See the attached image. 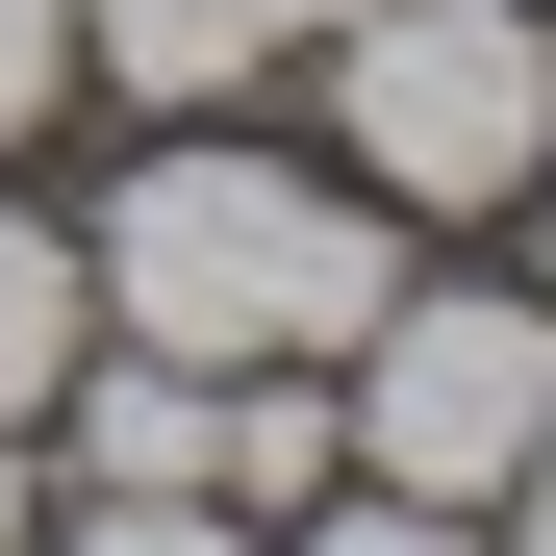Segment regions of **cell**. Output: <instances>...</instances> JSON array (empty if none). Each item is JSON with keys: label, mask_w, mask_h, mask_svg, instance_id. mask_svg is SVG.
Masks as SVG:
<instances>
[{"label": "cell", "mask_w": 556, "mask_h": 556, "mask_svg": "<svg viewBox=\"0 0 556 556\" xmlns=\"http://www.w3.org/2000/svg\"><path fill=\"white\" fill-rule=\"evenodd\" d=\"M76 278H102L127 354L253 380V354H354V329H380L405 304V228H380V177H304V152L177 127V152H127V203L76 228Z\"/></svg>", "instance_id": "1"}, {"label": "cell", "mask_w": 556, "mask_h": 556, "mask_svg": "<svg viewBox=\"0 0 556 556\" xmlns=\"http://www.w3.org/2000/svg\"><path fill=\"white\" fill-rule=\"evenodd\" d=\"M26 556H253V506H203V481H76Z\"/></svg>", "instance_id": "6"}, {"label": "cell", "mask_w": 556, "mask_h": 556, "mask_svg": "<svg viewBox=\"0 0 556 556\" xmlns=\"http://www.w3.org/2000/svg\"><path fill=\"white\" fill-rule=\"evenodd\" d=\"M278 556H481V506H405V481H329V506H278Z\"/></svg>", "instance_id": "7"}, {"label": "cell", "mask_w": 556, "mask_h": 556, "mask_svg": "<svg viewBox=\"0 0 556 556\" xmlns=\"http://www.w3.org/2000/svg\"><path fill=\"white\" fill-rule=\"evenodd\" d=\"M51 102H76V0H0V152H26Z\"/></svg>", "instance_id": "8"}, {"label": "cell", "mask_w": 556, "mask_h": 556, "mask_svg": "<svg viewBox=\"0 0 556 556\" xmlns=\"http://www.w3.org/2000/svg\"><path fill=\"white\" fill-rule=\"evenodd\" d=\"M329 127L380 203H531L556 177V0H380L329 26Z\"/></svg>", "instance_id": "2"}, {"label": "cell", "mask_w": 556, "mask_h": 556, "mask_svg": "<svg viewBox=\"0 0 556 556\" xmlns=\"http://www.w3.org/2000/svg\"><path fill=\"white\" fill-rule=\"evenodd\" d=\"M329 405H354V481H405V506H506V481H531V430H556V304L405 278V304L329 354Z\"/></svg>", "instance_id": "3"}, {"label": "cell", "mask_w": 556, "mask_h": 556, "mask_svg": "<svg viewBox=\"0 0 556 556\" xmlns=\"http://www.w3.org/2000/svg\"><path fill=\"white\" fill-rule=\"evenodd\" d=\"M76 329H102V278H76V228H51V203H0V430H26V405L76 380Z\"/></svg>", "instance_id": "5"}, {"label": "cell", "mask_w": 556, "mask_h": 556, "mask_svg": "<svg viewBox=\"0 0 556 556\" xmlns=\"http://www.w3.org/2000/svg\"><path fill=\"white\" fill-rule=\"evenodd\" d=\"M481 556H556V430H531V481L481 506Z\"/></svg>", "instance_id": "9"}, {"label": "cell", "mask_w": 556, "mask_h": 556, "mask_svg": "<svg viewBox=\"0 0 556 556\" xmlns=\"http://www.w3.org/2000/svg\"><path fill=\"white\" fill-rule=\"evenodd\" d=\"M278 51H304V0H76V76H127L152 127H228Z\"/></svg>", "instance_id": "4"}, {"label": "cell", "mask_w": 556, "mask_h": 556, "mask_svg": "<svg viewBox=\"0 0 556 556\" xmlns=\"http://www.w3.org/2000/svg\"><path fill=\"white\" fill-rule=\"evenodd\" d=\"M51 531V430H0V556H26Z\"/></svg>", "instance_id": "10"}]
</instances>
